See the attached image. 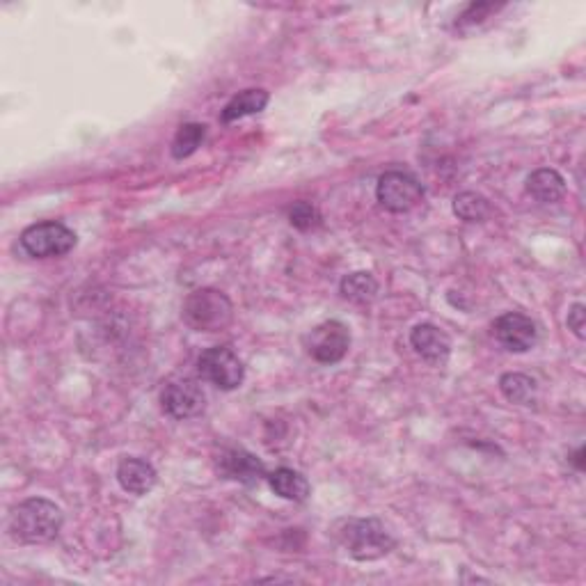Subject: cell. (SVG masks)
Masks as SVG:
<instances>
[{
  "instance_id": "obj_8",
  "label": "cell",
  "mask_w": 586,
  "mask_h": 586,
  "mask_svg": "<svg viewBox=\"0 0 586 586\" xmlns=\"http://www.w3.org/2000/svg\"><path fill=\"white\" fill-rule=\"evenodd\" d=\"M207 406L202 385L193 378L170 380L161 392V408L172 419H190L197 417Z\"/></svg>"
},
{
  "instance_id": "obj_5",
  "label": "cell",
  "mask_w": 586,
  "mask_h": 586,
  "mask_svg": "<svg viewBox=\"0 0 586 586\" xmlns=\"http://www.w3.org/2000/svg\"><path fill=\"white\" fill-rule=\"evenodd\" d=\"M197 371L207 383L216 385L218 390L232 392L241 387L245 378V367L239 355L227 346L207 348L197 360Z\"/></svg>"
},
{
  "instance_id": "obj_7",
  "label": "cell",
  "mask_w": 586,
  "mask_h": 586,
  "mask_svg": "<svg viewBox=\"0 0 586 586\" xmlns=\"http://www.w3.org/2000/svg\"><path fill=\"white\" fill-rule=\"evenodd\" d=\"M305 348L319 364H337L351 348V330L342 321H326L305 337Z\"/></svg>"
},
{
  "instance_id": "obj_12",
  "label": "cell",
  "mask_w": 586,
  "mask_h": 586,
  "mask_svg": "<svg viewBox=\"0 0 586 586\" xmlns=\"http://www.w3.org/2000/svg\"><path fill=\"white\" fill-rule=\"evenodd\" d=\"M117 481H120V486L126 493L142 497L152 493V488L158 481V474L154 470V465L145 461V458L126 456L122 458L120 465H117Z\"/></svg>"
},
{
  "instance_id": "obj_19",
  "label": "cell",
  "mask_w": 586,
  "mask_h": 586,
  "mask_svg": "<svg viewBox=\"0 0 586 586\" xmlns=\"http://www.w3.org/2000/svg\"><path fill=\"white\" fill-rule=\"evenodd\" d=\"M454 213L465 223H483L490 216V202L479 193L465 190L454 197Z\"/></svg>"
},
{
  "instance_id": "obj_4",
  "label": "cell",
  "mask_w": 586,
  "mask_h": 586,
  "mask_svg": "<svg viewBox=\"0 0 586 586\" xmlns=\"http://www.w3.org/2000/svg\"><path fill=\"white\" fill-rule=\"evenodd\" d=\"M21 248L35 259H51L62 257L74 250L76 234L71 232L67 225L58 223V220H44V223H35L21 232Z\"/></svg>"
},
{
  "instance_id": "obj_20",
  "label": "cell",
  "mask_w": 586,
  "mask_h": 586,
  "mask_svg": "<svg viewBox=\"0 0 586 586\" xmlns=\"http://www.w3.org/2000/svg\"><path fill=\"white\" fill-rule=\"evenodd\" d=\"M289 223L300 232H310L321 225V213L310 202H296L289 209Z\"/></svg>"
},
{
  "instance_id": "obj_21",
  "label": "cell",
  "mask_w": 586,
  "mask_h": 586,
  "mask_svg": "<svg viewBox=\"0 0 586 586\" xmlns=\"http://www.w3.org/2000/svg\"><path fill=\"white\" fill-rule=\"evenodd\" d=\"M502 5H493V3H474L467 7V10L461 14V19L456 21L458 28H467V26H474V23H481L488 19V14H495L500 10Z\"/></svg>"
},
{
  "instance_id": "obj_13",
  "label": "cell",
  "mask_w": 586,
  "mask_h": 586,
  "mask_svg": "<svg viewBox=\"0 0 586 586\" xmlns=\"http://www.w3.org/2000/svg\"><path fill=\"white\" fill-rule=\"evenodd\" d=\"M268 486L277 497L287 502L300 504L310 497V481L291 467H277L275 472L268 474Z\"/></svg>"
},
{
  "instance_id": "obj_2",
  "label": "cell",
  "mask_w": 586,
  "mask_h": 586,
  "mask_svg": "<svg viewBox=\"0 0 586 586\" xmlns=\"http://www.w3.org/2000/svg\"><path fill=\"white\" fill-rule=\"evenodd\" d=\"M337 538L355 561L383 559L397 545L378 518H348L339 525Z\"/></svg>"
},
{
  "instance_id": "obj_3",
  "label": "cell",
  "mask_w": 586,
  "mask_h": 586,
  "mask_svg": "<svg viewBox=\"0 0 586 586\" xmlns=\"http://www.w3.org/2000/svg\"><path fill=\"white\" fill-rule=\"evenodd\" d=\"M184 321L200 332H223L234 321V305L223 291L197 289L184 300Z\"/></svg>"
},
{
  "instance_id": "obj_18",
  "label": "cell",
  "mask_w": 586,
  "mask_h": 586,
  "mask_svg": "<svg viewBox=\"0 0 586 586\" xmlns=\"http://www.w3.org/2000/svg\"><path fill=\"white\" fill-rule=\"evenodd\" d=\"M204 138H207V126L197 124V122H188L181 124L177 136L172 140V156L177 161H184V158L193 156L197 149L202 147Z\"/></svg>"
},
{
  "instance_id": "obj_23",
  "label": "cell",
  "mask_w": 586,
  "mask_h": 586,
  "mask_svg": "<svg viewBox=\"0 0 586 586\" xmlns=\"http://www.w3.org/2000/svg\"><path fill=\"white\" fill-rule=\"evenodd\" d=\"M582 456H584V447L577 449V454H575V458H573V463H575L577 470H584V465H582Z\"/></svg>"
},
{
  "instance_id": "obj_22",
  "label": "cell",
  "mask_w": 586,
  "mask_h": 586,
  "mask_svg": "<svg viewBox=\"0 0 586 586\" xmlns=\"http://www.w3.org/2000/svg\"><path fill=\"white\" fill-rule=\"evenodd\" d=\"M566 323H568V330L573 332L577 339H584L586 337V332H584L586 330V307L582 303H575L573 307H570Z\"/></svg>"
},
{
  "instance_id": "obj_1",
  "label": "cell",
  "mask_w": 586,
  "mask_h": 586,
  "mask_svg": "<svg viewBox=\"0 0 586 586\" xmlns=\"http://www.w3.org/2000/svg\"><path fill=\"white\" fill-rule=\"evenodd\" d=\"M62 522V509L44 497H30L10 513V534L23 545H42L58 538Z\"/></svg>"
},
{
  "instance_id": "obj_15",
  "label": "cell",
  "mask_w": 586,
  "mask_h": 586,
  "mask_svg": "<svg viewBox=\"0 0 586 586\" xmlns=\"http://www.w3.org/2000/svg\"><path fill=\"white\" fill-rule=\"evenodd\" d=\"M268 101H271V94L266 90H243L223 108L220 120L223 124H232L243 120V117L257 115L268 106Z\"/></svg>"
},
{
  "instance_id": "obj_11",
  "label": "cell",
  "mask_w": 586,
  "mask_h": 586,
  "mask_svg": "<svg viewBox=\"0 0 586 586\" xmlns=\"http://www.w3.org/2000/svg\"><path fill=\"white\" fill-rule=\"evenodd\" d=\"M410 346L424 362L433 364V367H442L447 364L451 355V339L445 330H440L433 323H419L410 332Z\"/></svg>"
},
{
  "instance_id": "obj_17",
  "label": "cell",
  "mask_w": 586,
  "mask_h": 586,
  "mask_svg": "<svg viewBox=\"0 0 586 586\" xmlns=\"http://www.w3.org/2000/svg\"><path fill=\"white\" fill-rule=\"evenodd\" d=\"M339 291L346 300H351L355 305H367L376 298L378 293V282L371 273H351L346 275L342 284H339Z\"/></svg>"
},
{
  "instance_id": "obj_10",
  "label": "cell",
  "mask_w": 586,
  "mask_h": 586,
  "mask_svg": "<svg viewBox=\"0 0 586 586\" xmlns=\"http://www.w3.org/2000/svg\"><path fill=\"white\" fill-rule=\"evenodd\" d=\"M218 474L223 479L239 481L243 486H257L266 477V465L259 456L245 449H225L218 458Z\"/></svg>"
},
{
  "instance_id": "obj_14",
  "label": "cell",
  "mask_w": 586,
  "mask_h": 586,
  "mask_svg": "<svg viewBox=\"0 0 586 586\" xmlns=\"http://www.w3.org/2000/svg\"><path fill=\"white\" fill-rule=\"evenodd\" d=\"M527 193L543 204H554L566 195V181L557 170L541 168L527 177Z\"/></svg>"
},
{
  "instance_id": "obj_6",
  "label": "cell",
  "mask_w": 586,
  "mask_h": 586,
  "mask_svg": "<svg viewBox=\"0 0 586 586\" xmlns=\"http://www.w3.org/2000/svg\"><path fill=\"white\" fill-rule=\"evenodd\" d=\"M376 197L383 209L392 213H408L422 202L424 186L410 172L390 170L378 179Z\"/></svg>"
},
{
  "instance_id": "obj_16",
  "label": "cell",
  "mask_w": 586,
  "mask_h": 586,
  "mask_svg": "<svg viewBox=\"0 0 586 586\" xmlns=\"http://www.w3.org/2000/svg\"><path fill=\"white\" fill-rule=\"evenodd\" d=\"M536 390V380L525 374H504L500 378V392L506 401L516 403V406H534Z\"/></svg>"
},
{
  "instance_id": "obj_9",
  "label": "cell",
  "mask_w": 586,
  "mask_h": 586,
  "mask_svg": "<svg viewBox=\"0 0 586 586\" xmlns=\"http://www.w3.org/2000/svg\"><path fill=\"white\" fill-rule=\"evenodd\" d=\"M493 335L506 351L527 353L536 346L538 330L529 316L520 312H506L493 323Z\"/></svg>"
}]
</instances>
